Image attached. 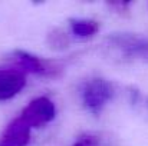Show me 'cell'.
<instances>
[{
  "label": "cell",
  "mask_w": 148,
  "mask_h": 146,
  "mask_svg": "<svg viewBox=\"0 0 148 146\" xmlns=\"http://www.w3.org/2000/svg\"><path fill=\"white\" fill-rule=\"evenodd\" d=\"M26 85V73L17 67H0V100L14 97Z\"/></svg>",
  "instance_id": "4"
},
{
  "label": "cell",
  "mask_w": 148,
  "mask_h": 146,
  "mask_svg": "<svg viewBox=\"0 0 148 146\" xmlns=\"http://www.w3.org/2000/svg\"><path fill=\"white\" fill-rule=\"evenodd\" d=\"M14 60V67L23 70L25 73H35V75H40V76H56L59 73V67L56 65H53L52 62H46L38 56H33L27 52L23 50H16L13 52V57Z\"/></svg>",
  "instance_id": "3"
},
{
  "label": "cell",
  "mask_w": 148,
  "mask_h": 146,
  "mask_svg": "<svg viewBox=\"0 0 148 146\" xmlns=\"http://www.w3.org/2000/svg\"><path fill=\"white\" fill-rule=\"evenodd\" d=\"M75 146H95V145L92 143V141H91V139H84V141H79Z\"/></svg>",
  "instance_id": "8"
},
{
  "label": "cell",
  "mask_w": 148,
  "mask_h": 146,
  "mask_svg": "<svg viewBox=\"0 0 148 146\" xmlns=\"http://www.w3.org/2000/svg\"><path fill=\"white\" fill-rule=\"evenodd\" d=\"M71 30L79 39H88L95 36L99 32V23L89 19H72Z\"/></svg>",
  "instance_id": "6"
},
{
  "label": "cell",
  "mask_w": 148,
  "mask_h": 146,
  "mask_svg": "<svg viewBox=\"0 0 148 146\" xmlns=\"http://www.w3.org/2000/svg\"><path fill=\"white\" fill-rule=\"evenodd\" d=\"M56 115L55 103L49 97L40 96L29 102V105L22 110L20 116L26 120V123L33 128H42L53 120Z\"/></svg>",
  "instance_id": "2"
},
{
  "label": "cell",
  "mask_w": 148,
  "mask_h": 146,
  "mask_svg": "<svg viewBox=\"0 0 148 146\" xmlns=\"http://www.w3.org/2000/svg\"><path fill=\"white\" fill-rule=\"evenodd\" d=\"M49 43L52 48L62 49L68 46V37L62 30H53L49 35Z\"/></svg>",
  "instance_id": "7"
},
{
  "label": "cell",
  "mask_w": 148,
  "mask_h": 146,
  "mask_svg": "<svg viewBox=\"0 0 148 146\" xmlns=\"http://www.w3.org/2000/svg\"><path fill=\"white\" fill-rule=\"evenodd\" d=\"M32 128L19 115L13 119L0 135V146H27Z\"/></svg>",
  "instance_id": "5"
},
{
  "label": "cell",
  "mask_w": 148,
  "mask_h": 146,
  "mask_svg": "<svg viewBox=\"0 0 148 146\" xmlns=\"http://www.w3.org/2000/svg\"><path fill=\"white\" fill-rule=\"evenodd\" d=\"M112 83L102 77H94L85 82L82 88V103L92 115H99L106 106V103L112 99Z\"/></svg>",
  "instance_id": "1"
}]
</instances>
